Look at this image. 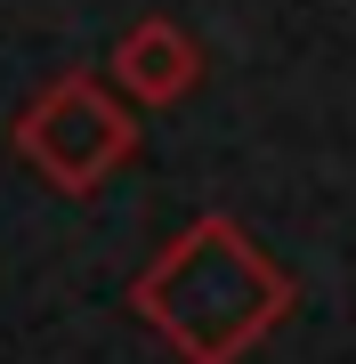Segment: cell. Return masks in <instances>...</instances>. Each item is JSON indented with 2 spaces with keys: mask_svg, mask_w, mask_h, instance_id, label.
Listing matches in <instances>:
<instances>
[{
  "mask_svg": "<svg viewBox=\"0 0 356 364\" xmlns=\"http://www.w3.org/2000/svg\"><path fill=\"white\" fill-rule=\"evenodd\" d=\"M138 324L162 332L178 364H243L291 316V275L267 259L227 210H203L178 243H162L130 284Z\"/></svg>",
  "mask_w": 356,
  "mask_h": 364,
  "instance_id": "1",
  "label": "cell"
},
{
  "mask_svg": "<svg viewBox=\"0 0 356 364\" xmlns=\"http://www.w3.org/2000/svg\"><path fill=\"white\" fill-rule=\"evenodd\" d=\"M16 154H25L57 195H97L122 162L138 154V114L114 81L57 73L25 114H16Z\"/></svg>",
  "mask_w": 356,
  "mask_h": 364,
  "instance_id": "2",
  "label": "cell"
},
{
  "mask_svg": "<svg viewBox=\"0 0 356 364\" xmlns=\"http://www.w3.org/2000/svg\"><path fill=\"white\" fill-rule=\"evenodd\" d=\"M195 81H203V49H195L186 25H171V16H138V25L114 41V90L130 105H178Z\"/></svg>",
  "mask_w": 356,
  "mask_h": 364,
  "instance_id": "3",
  "label": "cell"
}]
</instances>
